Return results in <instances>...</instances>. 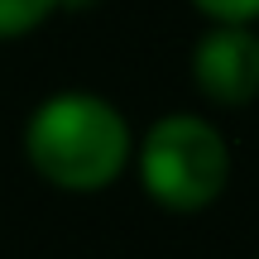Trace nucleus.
Segmentation results:
<instances>
[{"label": "nucleus", "mask_w": 259, "mask_h": 259, "mask_svg": "<svg viewBox=\"0 0 259 259\" xmlns=\"http://www.w3.org/2000/svg\"><path fill=\"white\" fill-rule=\"evenodd\" d=\"M24 163L58 192H106L135 158V130L125 111L101 92L63 87L44 96L24 120Z\"/></svg>", "instance_id": "f257e3e1"}, {"label": "nucleus", "mask_w": 259, "mask_h": 259, "mask_svg": "<svg viewBox=\"0 0 259 259\" xmlns=\"http://www.w3.org/2000/svg\"><path fill=\"white\" fill-rule=\"evenodd\" d=\"M135 168L144 197L168 216H202L231 187V139L197 111H168L135 139Z\"/></svg>", "instance_id": "f03ea898"}, {"label": "nucleus", "mask_w": 259, "mask_h": 259, "mask_svg": "<svg viewBox=\"0 0 259 259\" xmlns=\"http://www.w3.org/2000/svg\"><path fill=\"white\" fill-rule=\"evenodd\" d=\"M192 87L221 111H245L259 101V29L254 24H206L192 44Z\"/></svg>", "instance_id": "7ed1b4c3"}, {"label": "nucleus", "mask_w": 259, "mask_h": 259, "mask_svg": "<svg viewBox=\"0 0 259 259\" xmlns=\"http://www.w3.org/2000/svg\"><path fill=\"white\" fill-rule=\"evenodd\" d=\"M63 5L67 0H0V44L29 38L34 29H44Z\"/></svg>", "instance_id": "20e7f679"}, {"label": "nucleus", "mask_w": 259, "mask_h": 259, "mask_svg": "<svg viewBox=\"0 0 259 259\" xmlns=\"http://www.w3.org/2000/svg\"><path fill=\"white\" fill-rule=\"evenodd\" d=\"M206 24H259V0H187Z\"/></svg>", "instance_id": "39448f33"}, {"label": "nucleus", "mask_w": 259, "mask_h": 259, "mask_svg": "<svg viewBox=\"0 0 259 259\" xmlns=\"http://www.w3.org/2000/svg\"><path fill=\"white\" fill-rule=\"evenodd\" d=\"M254 259H259V254H254Z\"/></svg>", "instance_id": "423d86ee"}]
</instances>
